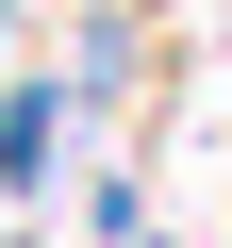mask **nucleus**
Wrapping results in <instances>:
<instances>
[{"mask_svg": "<svg viewBox=\"0 0 232 248\" xmlns=\"http://www.w3.org/2000/svg\"><path fill=\"white\" fill-rule=\"evenodd\" d=\"M50 166H66V99L17 83V116H0V182H50Z\"/></svg>", "mask_w": 232, "mask_h": 248, "instance_id": "f257e3e1", "label": "nucleus"}]
</instances>
